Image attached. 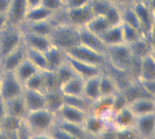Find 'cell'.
I'll list each match as a JSON object with an SVG mask.
<instances>
[{"mask_svg": "<svg viewBox=\"0 0 155 139\" xmlns=\"http://www.w3.org/2000/svg\"><path fill=\"white\" fill-rule=\"evenodd\" d=\"M104 17L108 20L110 26H118L122 23L121 18V9L115 4H111L107 12L105 13Z\"/></svg>", "mask_w": 155, "mask_h": 139, "instance_id": "38", "label": "cell"}, {"mask_svg": "<svg viewBox=\"0 0 155 139\" xmlns=\"http://www.w3.org/2000/svg\"><path fill=\"white\" fill-rule=\"evenodd\" d=\"M5 103H6L7 115L9 116L23 120L24 117L28 113L25 100L23 98V95L11 98L8 101H5Z\"/></svg>", "mask_w": 155, "mask_h": 139, "instance_id": "20", "label": "cell"}, {"mask_svg": "<svg viewBox=\"0 0 155 139\" xmlns=\"http://www.w3.org/2000/svg\"><path fill=\"white\" fill-rule=\"evenodd\" d=\"M0 139H17V135H13L0 130Z\"/></svg>", "mask_w": 155, "mask_h": 139, "instance_id": "49", "label": "cell"}, {"mask_svg": "<svg viewBox=\"0 0 155 139\" xmlns=\"http://www.w3.org/2000/svg\"><path fill=\"white\" fill-rule=\"evenodd\" d=\"M45 102H46V109L56 115L58 109L64 105L65 96L60 91V89L48 91L45 93Z\"/></svg>", "mask_w": 155, "mask_h": 139, "instance_id": "29", "label": "cell"}, {"mask_svg": "<svg viewBox=\"0 0 155 139\" xmlns=\"http://www.w3.org/2000/svg\"><path fill=\"white\" fill-rule=\"evenodd\" d=\"M106 46H112L124 44L121 24L118 26H111L101 36Z\"/></svg>", "mask_w": 155, "mask_h": 139, "instance_id": "25", "label": "cell"}, {"mask_svg": "<svg viewBox=\"0 0 155 139\" xmlns=\"http://www.w3.org/2000/svg\"><path fill=\"white\" fill-rule=\"evenodd\" d=\"M23 44V32L19 26L8 23L0 28V60Z\"/></svg>", "mask_w": 155, "mask_h": 139, "instance_id": "4", "label": "cell"}, {"mask_svg": "<svg viewBox=\"0 0 155 139\" xmlns=\"http://www.w3.org/2000/svg\"><path fill=\"white\" fill-rule=\"evenodd\" d=\"M48 134L51 136L52 139H79L73 135L70 132L58 125L57 123L53 125V127L49 130Z\"/></svg>", "mask_w": 155, "mask_h": 139, "instance_id": "40", "label": "cell"}, {"mask_svg": "<svg viewBox=\"0 0 155 139\" xmlns=\"http://www.w3.org/2000/svg\"><path fill=\"white\" fill-rule=\"evenodd\" d=\"M151 42H152V52H151V55L155 58V39H151Z\"/></svg>", "mask_w": 155, "mask_h": 139, "instance_id": "53", "label": "cell"}, {"mask_svg": "<svg viewBox=\"0 0 155 139\" xmlns=\"http://www.w3.org/2000/svg\"><path fill=\"white\" fill-rule=\"evenodd\" d=\"M121 18H122V23L127 24L129 26H131L133 27H136L138 29H140V21L138 19V17L131 6L124 7L121 8Z\"/></svg>", "mask_w": 155, "mask_h": 139, "instance_id": "35", "label": "cell"}, {"mask_svg": "<svg viewBox=\"0 0 155 139\" xmlns=\"http://www.w3.org/2000/svg\"><path fill=\"white\" fill-rule=\"evenodd\" d=\"M121 27H122L123 40H124V44L126 45H131L134 42L138 41L142 36H144L143 33L136 27H133L124 23H121Z\"/></svg>", "mask_w": 155, "mask_h": 139, "instance_id": "34", "label": "cell"}, {"mask_svg": "<svg viewBox=\"0 0 155 139\" xmlns=\"http://www.w3.org/2000/svg\"><path fill=\"white\" fill-rule=\"evenodd\" d=\"M26 1H27V3H28V8H34V7H37V6L41 5V0H26Z\"/></svg>", "mask_w": 155, "mask_h": 139, "instance_id": "50", "label": "cell"}, {"mask_svg": "<svg viewBox=\"0 0 155 139\" xmlns=\"http://www.w3.org/2000/svg\"><path fill=\"white\" fill-rule=\"evenodd\" d=\"M106 57L108 68H112L117 73H130L134 71L135 64L140 60L133 56L130 46L126 44L107 46Z\"/></svg>", "mask_w": 155, "mask_h": 139, "instance_id": "1", "label": "cell"}, {"mask_svg": "<svg viewBox=\"0 0 155 139\" xmlns=\"http://www.w3.org/2000/svg\"><path fill=\"white\" fill-rule=\"evenodd\" d=\"M100 89L101 96H111L120 91V87L112 74L105 70L100 76Z\"/></svg>", "mask_w": 155, "mask_h": 139, "instance_id": "18", "label": "cell"}, {"mask_svg": "<svg viewBox=\"0 0 155 139\" xmlns=\"http://www.w3.org/2000/svg\"><path fill=\"white\" fill-rule=\"evenodd\" d=\"M85 80L80 77H74L60 86V91L65 96H83Z\"/></svg>", "mask_w": 155, "mask_h": 139, "instance_id": "23", "label": "cell"}, {"mask_svg": "<svg viewBox=\"0 0 155 139\" xmlns=\"http://www.w3.org/2000/svg\"><path fill=\"white\" fill-rule=\"evenodd\" d=\"M26 57L38 68V70L40 71L48 70V63H47V59H46L44 52L28 48L26 46Z\"/></svg>", "mask_w": 155, "mask_h": 139, "instance_id": "31", "label": "cell"}, {"mask_svg": "<svg viewBox=\"0 0 155 139\" xmlns=\"http://www.w3.org/2000/svg\"><path fill=\"white\" fill-rule=\"evenodd\" d=\"M38 71H40L38 70V68L26 57V59L15 69L13 73L18 81L24 86L25 83Z\"/></svg>", "mask_w": 155, "mask_h": 139, "instance_id": "26", "label": "cell"}, {"mask_svg": "<svg viewBox=\"0 0 155 139\" xmlns=\"http://www.w3.org/2000/svg\"><path fill=\"white\" fill-rule=\"evenodd\" d=\"M131 7L133 8L140 21L141 32L145 36L150 38V31L155 18V14L148 6L146 0H136Z\"/></svg>", "mask_w": 155, "mask_h": 139, "instance_id": "7", "label": "cell"}, {"mask_svg": "<svg viewBox=\"0 0 155 139\" xmlns=\"http://www.w3.org/2000/svg\"><path fill=\"white\" fill-rule=\"evenodd\" d=\"M106 126L107 125L93 113L88 114L86 120L83 124V128L85 129V131L95 139H97V137Z\"/></svg>", "mask_w": 155, "mask_h": 139, "instance_id": "28", "label": "cell"}, {"mask_svg": "<svg viewBox=\"0 0 155 139\" xmlns=\"http://www.w3.org/2000/svg\"><path fill=\"white\" fill-rule=\"evenodd\" d=\"M101 76V75H100ZM100 76L88 78L84 82L83 96L93 103L101 96L100 89Z\"/></svg>", "mask_w": 155, "mask_h": 139, "instance_id": "30", "label": "cell"}, {"mask_svg": "<svg viewBox=\"0 0 155 139\" xmlns=\"http://www.w3.org/2000/svg\"><path fill=\"white\" fill-rule=\"evenodd\" d=\"M44 54L47 59L48 70L51 71L57 70L60 65H62L67 61L66 52L55 46H51L48 50L44 52Z\"/></svg>", "mask_w": 155, "mask_h": 139, "instance_id": "21", "label": "cell"}, {"mask_svg": "<svg viewBox=\"0 0 155 139\" xmlns=\"http://www.w3.org/2000/svg\"><path fill=\"white\" fill-rule=\"evenodd\" d=\"M8 23V20L7 15H4V14H1V13H0V28H2V27H3L4 26H6Z\"/></svg>", "mask_w": 155, "mask_h": 139, "instance_id": "51", "label": "cell"}, {"mask_svg": "<svg viewBox=\"0 0 155 139\" xmlns=\"http://www.w3.org/2000/svg\"><path fill=\"white\" fill-rule=\"evenodd\" d=\"M7 115V110H6V103L5 101L0 97V123L4 119V117Z\"/></svg>", "mask_w": 155, "mask_h": 139, "instance_id": "47", "label": "cell"}, {"mask_svg": "<svg viewBox=\"0 0 155 139\" xmlns=\"http://www.w3.org/2000/svg\"><path fill=\"white\" fill-rule=\"evenodd\" d=\"M57 23L58 21L56 17H54L49 20L39 21V22H24L20 26V27L24 31H28L31 33L49 36Z\"/></svg>", "mask_w": 155, "mask_h": 139, "instance_id": "16", "label": "cell"}, {"mask_svg": "<svg viewBox=\"0 0 155 139\" xmlns=\"http://www.w3.org/2000/svg\"><path fill=\"white\" fill-rule=\"evenodd\" d=\"M135 80L143 85L155 83V58L151 54L140 59Z\"/></svg>", "mask_w": 155, "mask_h": 139, "instance_id": "9", "label": "cell"}, {"mask_svg": "<svg viewBox=\"0 0 155 139\" xmlns=\"http://www.w3.org/2000/svg\"><path fill=\"white\" fill-rule=\"evenodd\" d=\"M136 115L127 106L115 112L112 125L117 129H126L135 126Z\"/></svg>", "mask_w": 155, "mask_h": 139, "instance_id": "19", "label": "cell"}, {"mask_svg": "<svg viewBox=\"0 0 155 139\" xmlns=\"http://www.w3.org/2000/svg\"><path fill=\"white\" fill-rule=\"evenodd\" d=\"M11 0H0V13L7 15Z\"/></svg>", "mask_w": 155, "mask_h": 139, "instance_id": "46", "label": "cell"}, {"mask_svg": "<svg viewBox=\"0 0 155 139\" xmlns=\"http://www.w3.org/2000/svg\"><path fill=\"white\" fill-rule=\"evenodd\" d=\"M28 139H52L48 134H30Z\"/></svg>", "mask_w": 155, "mask_h": 139, "instance_id": "48", "label": "cell"}, {"mask_svg": "<svg viewBox=\"0 0 155 139\" xmlns=\"http://www.w3.org/2000/svg\"><path fill=\"white\" fill-rule=\"evenodd\" d=\"M146 2L151 9V11L155 14V0H146Z\"/></svg>", "mask_w": 155, "mask_h": 139, "instance_id": "52", "label": "cell"}, {"mask_svg": "<svg viewBox=\"0 0 155 139\" xmlns=\"http://www.w3.org/2000/svg\"><path fill=\"white\" fill-rule=\"evenodd\" d=\"M55 73L57 75V77L58 79L60 86L62 84H64L65 82L68 81L69 79H71L72 77L77 76L75 74V72L73 71L72 67L68 65V63L67 61L62 65H60L57 70H55Z\"/></svg>", "mask_w": 155, "mask_h": 139, "instance_id": "37", "label": "cell"}, {"mask_svg": "<svg viewBox=\"0 0 155 139\" xmlns=\"http://www.w3.org/2000/svg\"><path fill=\"white\" fill-rule=\"evenodd\" d=\"M65 103L71 105L79 109H81L87 113L91 112L92 103L91 101H89L87 98H85L83 96H65Z\"/></svg>", "mask_w": 155, "mask_h": 139, "instance_id": "36", "label": "cell"}, {"mask_svg": "<svg viewBox=\"0 0 155 139\" xmlns=\"http://www.w3.org/2000/svg\"><path fill=\"white\" fill-rule=\"evenodd\" d=\"M26 59V46L22 44L20 46L8 54L0 60V71L14 72L15 69Z\"/></svg>", "mask_w": 155, "mask_h": 139, "instance_id": "11", "label": "cell"}, {"mask_svg": "<svg viewBox=\"0 0 155 139\" xmlns=\"http://www.w3.org/2000/svg\"><path fill=\"white\" fill-rule=\"evenodd\" d=\"M24 86L18 81L13 72L1 71V83H0V97L4 101L22 96Z\"/></svg>", "mask_w": 155, "mask_h": 139, "instance_id": "6", "label": "cell"}, {"mask_svg": "<svg viewBox=\"0 0 155 139\" xmlns=\"http://www.w3.org/2000/svg\"><path fill=\"white\" fill-rule=\"evenodd\" d=\"M91 0H64V9L78 8L87 6Z\"/></svg>", "mask_w": 155, "mask_h": 139, "instance_id": "44", "label": "cell"}, {"mask_svg": "<svg viewBox=\"0 0 155 139\" xmlns=\"http://www.w3.org/2000/svg\"><path fill=\"white\" fill-rule=\"evenodd\" d=\"M66 54L68 56L72 57L74 59L80 60L96 66H100L104 69L108 68V60L106 55L99 53L81 44L66 52Z\"/></svg>", "mask_w": 155, "mask_h": 139, "instance_id": "5", "label": "cell"}, {"mask_svg": "<svg viewBox=\"0 0 155 139\" xmlns=\"http://www.w3.org/2000/svg\"><path fill=\"white\" fill-rule=\"evenodd\" d=\"M23 98L25 100V103H26L28 112L46 108L45 94L44 93H40V92L24 88Z\"/></svg>", "mask_w": 155, "mask_h": 139, "instance_id": "22", "label": "cell"}, {"mask_svg": "<svg viewBox=\"0 0 155 139\" xmlns=\"http://www.w3.org/2000/svg\"><path fill=\"white\" fill-rule=\"evenodd\" d=\"M111 26L104 16H94V17L89 22V24L85 27L95 35L101 36Z\"/></svg>", "mask_w": 155, "mask_h": 139, "instance_id": "32", "label": "cell"}, {"mask_svg": "<svg viewBox=\"0 0 155 139\" xmlns=\"http://www.w3.org/2000/svg\"><path fill=\"white\" fill-rule=\"evenodd\" d=\"M128 106L136 116L155 113V97L144 96L134 99L128 104Z\"/></svg>", "mask_w": 155, "mask_h": 139, "instance_id": "17", "label": "cell"}, {"mask_svg": "<svg viewBox=\"0 0 155 139\" xmlns=\"http://www.w3.org/2000/svg\"><path fill=\"white\" fill-rule=\"evenodd\" d=\"M28 6L26 0H11L7 14L8 23L16 26H21L25 21Z\"/></svg>", "mask_w": 155, "mask_h": 139, "instance_id": "12", "label": "cell"}, {"mask_svg": "<svg viewBox=\"0 0 155 139\" xmlns=\"http://www.w3.org/2000/svg\"><path fill=\"white\" fill-rule=\"evenodd\" d=\"M0 83H1V71H0Z\"/></svg>", "mask_w": 155, "mask_h": 139, "instance_id": "55", "label": "cell"}, {"mask_svg": "<svg viewBox=\"0 0 155 139\" xmlns=\"http://www.w3.org/2000/svg\"><path fill=\"white\" fill-rule=\"evenodd\" d=\"M56 121V115L45 108L28 112L22 120V124L30 134H48Z\"/></svg>", "mask_w": 155, "mask_h": 139, "instance_id": "2", "label": "cell"}, {"mask_svg": "<svg viewBox=\"0 0 155 139\" xmlns=\"http://www.w3.org/2000/svg\"><path fill=\"white\" fill-rule=\"evenodd\" d=\"M42 72H43V76H44L46 92L60 89V84L58 82V79L57 77L55 71L46 70V71H42Z\"/></svg>", "mask_w": 155, "mask_h": 139, "instance_id": "39", "label": "cell"}, {"mask_svg": "<svg viewBox=\"0 0 155 139\" xmlns=\"http://www.w3.org/2000/svg\"><path fill=\"white\" fill-rule=\"evenodd\" d=\"M22 32H23V44L28 48L45 52L52 46L49 36H46L31 33L28 31H24V30H22Z\"/></svg>", "mask_w": 155, "mask_h": 139, "instance_id": "15", "label": "cell"}, {"mask_svg": "<svg viewBox=\"0 0 155 139\" xmlns=\"http://www.w3.org/2000/svg\"><path fill=\"white\" fill-rule=\"evenodd\" d=\"M133 56L137 59H141L142 57L151 54L152 52V42L151 39L147 36H142L138 41L131 45H128Z\"/></svg>", "mask_w": 155, "mask_h": 139, "instance_id": "27", "label": "cell"}, {"mask_svg": "<svg viewBox=\"0 0 155 139\" xmlns=\"http://www.w3.org/2000/svg\"><path fill=\"white\" fill-rule=\"evenodd\" d=\"M80 44L99 53L106 55L107 46L101 38L94 33L91 32L86 27L80 28Z\"/></svg>", "mask_w": 155, "mask_h": 139, "instance_id": "14", "label": "cell"}, {"mask_svg": "<svg viewBox=\"0 0 155 139\" xmlns=\"http://www.w3.org/2000/svg\"><path fill=\"white\" fill-rule=\"evenodd\" d=\"M118 129L113 125H107L97 139H116Z\"/></svg>", "mask_w": 155, "mask_h": 139, "instance_id": "43", "label": "cell"}, {"mask_svg": "<svg viewBox=\"0 0 155 139\" xmlns=\"http://www.w3.org/2000/svg\"><path fill=\"white\" fill-rule=\"evenodd\" d=\"M67 62L72 67L75 74L78 77L83 78L84 80L93 77L100 76L106 70V69L101 68L100 66H96V65H91V64H88L80 60L74 59L68 55H67Z\"/></svg>", "mask_w": 155, "mask_h": 139, "instance_id": "10", "label": "cell"}, {"mask_svg": "<svg viewBox=\"0 0 155 139\" xmlns=\"http://www.w3.org/2000/svg\"><path fill=\"white\" fill-rule=\"evenodd\" d=\"M116 139H141L135 127L118 129Z\"/></svg>", "mask_w": 155, "mask_h": 139, "instance_id": "41", "label": "cell"}, {"mask_svg": "<svg viewBox=\"0 0 155 139\" xmlns=\"http://www.w3.org/2000/svg\"><path fill=\"white\" fill-rule=\"evenodd\" d=\"M49 38L52 46L68 52L80 44V28L66 22H58Z\"/></svg>", "mask_w": 155, "mask_h": 139, "instance_id": "3", "label": "cell"}, {"mask_svg": "<svg viewBox=\"0 0 155 139\" xmlns=\"http://www.w3.org/2000/svg\"><path fill=\"white\" fill-rule=\"evenodd\" d=\"M41 5L55 13L64 10V0H41Z\"/></svg>", "mask_w": 155, "mask_h": 139, "instance_id": "42", "label": "cell"}, {"mask_svg": "<svg viewBox=\"0 0 155 139\" xmlns=\"http://www.w3.org/2000/svg\"><path fill=\"white\" fill-rule=\"evenodd\" d=\"M89 113L77 108L71 105L64 103V105L56 113V117L59 121H63L69 124L82 125L86 120Z\"/></svg>", "mask_w": 155, "mask_h": 139, "instance_id": "8", "label": "cell"}, {"mask_svg": "<svg viewBox=\"0 0 155 139\" xmlns=\"http://www.w3.org/2000/svg\"><path fill=\"white\" fill-rule=\"evenodd\" d=\"M152 139H155V131H154V134H153V136H152Z\"/></svg>", "mask_w": 155, "mask_h": 139, "instance_id": "54", "label": "cell"}, {"mask_svg": "<svg viewBox=\"0 0 155 139\" xmlns=\"http://www.w3.org/2000/svg\"><path fill=\"white\" fill-rule=\"evenodd\" d=\"M24 88L25 89H28V90H33V91L40 92V93H44L45 94L46 88H45V81H44L43 72L42 71H38L32 77H30L25 83Z\"/></svg>", "mask_w": 155, "mask_h": 139, "instance_id": "33", "label": "cell"}, {"mask_svg": "<svg viewBox=\"0 0 155 139\" xmlns=\"http://www.w3.org/2000/svg\"><path fill=\"white\" fill-rule=\"evenodd\" d=\"M134 127L141 139H152L155 131V113L137 116Z\"/></svg>", "mask_w": 155, "mask_h": 139, "instance_id": "13", "label": "cell"}, {"mask_svg": "<svg viewBox=\"0 0 155 139\" xmlns=\"http://www.w3.org/2000/svg\"><path fill=\"white\" fill-rule=\"evenodd\" d=\"M110 1L121 8H124V7L131 6L136 1V0H110Z\"/></svg>", "mask_w": 155, "mask_h": 139, "instance_id": "45", "label": "cell"}, {"mask_svg": "<svg viewBox=\"0 0 155 139\" xmlns=\"http://www.w3.org/2000/svg\"><path fill=\"white\" fill-rule=\"evenodd\" d=\"M57 13L49 10L42 5L28 8L24 22H39L49 20L55 17ZM23 22V23H24Z\"/></svg>", "mask_w": 155, "mask_h": 139, "instance_id": "24", "label": "cell"}]
</instances>
